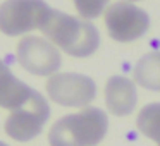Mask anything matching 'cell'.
Returning <instances> with one entry per match:
<instances>
[{
    "label": "cell",
    "instance_id": "1",
    "mask_svg": "<svg viewBox=\"0 0 160 146\" xmlns=\"http://www.w3.org/2000/svg\"><path fill=\"white\" fill-rule=\"evenodd\" d=\"M42 33L62 52L76 59L93 55L100 46V33L95 24L55 9H52L45 19Z\"/></svg>",
    "mask_w": 160,
    "mask_h": 146
},
{
    "label": "cell",
    "instance_id": "2",
    "mask_svg": "<svg viewBox=\"0 0 160 146\" xmlns=\"http://www.w3.org/2000/svg\"><path fill=\"white\" fill-rule=\"evenodd\" d=\"M108 131V117L102 108L84 107L60 117L48 131L50 146H97Z\"/></svg>",
    "mask_w": 160,
    "mask_h": 146
},
{
    "label": "cell",
    "instance_id": "3",
    "mask_svg": "<svg viewBox=\"0 0 160 146\" xmlns=\"http://www.w3.org/2000/svg\"><path fill=\"white\" fill-rule=\"evenodd\" d=\"M50 7L45 0H5L0 4V33L19 36L33 29H42Z\"/></svg>",
    "mask_w": 160,
    "mask_h": 146
},
{
    "label": "cell",
    "instance_id": "4",
    "mask_svg": "<svg viewBox=\"0 0 160 146\" xmlns=\"http://www.w3.org/2000/svg\"><path fill=\"white\" fill-rule=\"evenodd\" d=\"M50 117V105L40 91H36L31 100L22 107L16 108L5 119L4 131L14 141L26 143L38 138Z\"/></svg>",
    "mask_w": 160,
    "mask_h": 146
},
{
    "label": "cell",
    "instance_id": "5",
    "mask_svg": "<svg viewBox=\"0 0 160 146\" xmlns=\"http://www.w3.org/2000/svg\"><path fill=\"white\" fill-rule=\"evenodd\" d=\"M105 28L108 36L119 43H131L146 35L150 16L128 0H119L105 11Z\"/></svg>",
    "mask_w": 160,
    "mask_h": 146
},
{
    "label": "cell",
    "instance_id": "6",
    "mask_svg": "<svg viewBox=\"0 0 160 146\" xmlns=\"http://www.w3.org/2000/svg\"><path fill=\"white\" fill-rule=\"evenodd\" d=\"M47 95L57 105L84 108L97 96V83L86 74L57 72L47 81Z\"/></svg>",
    "mask_w": 160,
    "mask_h": 146
},
{
    "label": "cell",
    "instance_id": "7",
    "mask_svg": "<svg viewBox=\"0 0 160 146\" xmlns=\"http://www.w3.org/2000/svg\"><path fill=\"white\" fill-rule=\"evenodd\" d=\"M16 59L22 69L40 77L53 76L62 66L57 46L42 36H24L16 46Z\"/></svg>",
    "mask_w": 160,
    "mask_h": 146
},
{
    "label": "cell",
    "instance_id": "8",
    "mask_svg": "<svg viewBox=\"0 0 160 146\" xmlns=\"http://www.w3.org/2000/svg\"><path fill=\"white\" fill-rule=\"evenodd\" d=\"M138 91L134 81L124 76H112L105 83V105L115 117H126L136 108Z\"/></svg>",
    "mask_w": 160,
    "mask_h": 146
},
{
    "label": "cell",
    "instance_id": "9",
    "mask_svg": "<svg viewBox=\"0 0 160 146\" xmlns=\"http://www.w3.org/2000/svg\"><path fill=\"white\" fill-rule=\"evenodd\" d=\"M35 93V88L16 77L9 67H5L0 72V108L12 112L31 100Z\"/></svg>",
    "mask_w": 160,
    "mask_h": 146
},
{
    "label": "cell",
    "instance_id": "10",
    "mask_svg": "<svg viewBox=\"0 0 160 146\" xmlns=\"http://www.w3.org/2000/svg\"><path fill=\"white\" fill-rule=\"evenodd\" d=\"M134 81L148 91H160V52H150L136 62Z\"/></svg>",
    "mask_w": 160,
    "mask_h": 146
},
{
    "label": "cell",
    "instance_id": "11",
    "mask_svg": "<svg viewBox=\"0 0 160 146\" xmlns=\"http://www.w3.org/2000/svg\"><path fill=\"white\" fill-rule=\"evenodd\" d=\"M136 127L145 138L160 146V103H148L139 110Z\"/></svg>",
    "mask_w": 160,
    "mask_h": 146
},
{
    "label": "cell",
    "instance_id": "12",
    "mask_svg": "<svg viewBox=\"0 0 160 146\" xmlns=\"http://www.w3.org/2000/svg\"><path fill=\"white\" fill-rule=\"evenodd\" d=\"M72 4L76 7L78 14L86 21H90V19L100 17L103 9L107 7L108 0H72Z\"/></svg>",
    "mask_w": 160,
    "mask_h": 146
},
{
    "label": "cell",
    "instance_id": "13",
    "mask_svg": "<svg viewBox=\"0 0 160 146\" xmlns=\"http://www.w3.org/2000/svg\"><path fill=\"white\" fill-rule=\"evenodd\" d=\"M5 67H7V66H5V62H4V60H0V72H2Z\"/></svg>",
    "mask_w": 160,
    "mask_h": 146
},
{
    "label": "cell",
    "instance_id": "14",
    "mask_svg": "<svg viewBox=\"0 0 160 146\" xmlns=\"http://www.w3.org/2000/svg\"><path fill=\"white\" fill-rule=\"evenodd\" d=\"M0 146H9V144H5L4 141H0Z\"/></svg>",
    "mask_w": 160,
    "mask_h": 146
},
{
    "label": "cell",
    "instance_id": "15",
    "mask_svg": "<svg viewBox=\"0 0 160 146\" xmlns=\"http://www.w3.org/2000/svg\"><path fill=\"white\" fill-rule=\"evenodd\" d=\"M128 2H136V0H128Z\"/></svg>",
    "mask_w": 160,
    "mask_h": 146
}]
</instances>
